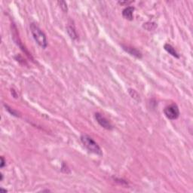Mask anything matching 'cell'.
<instances>
[{"label":"cell","instance_id":"cell-9","mask_svg":"<svg viewBox=\"0 0 193 193\" xmlns=\"http://www.w3.org/2000/svg\"><path fill=\"white\" fill-rule=\"evenodd\" d=\"M143 27L145 29H147L149 31H152L154 30L157 27V24L155 23H152V22H147V23H144Z\"/></svg>","mask_w":193,"mask_h":193},{"label":"cell","instance_id":"cell-6","mask_svg":"<svg viewBox=\"0 0 193 193\" xmlns=\"http://www.w3.org/2000/svg\"><path fill=\"white\" fill-rule=\"evenodd\" d=\"M134 7H127L122 12V16H123L124 18L127 19V20H132L134 19Z\"/></svg>","mask_w":193,"mask_h":193},{"label":"cell","instance_id":"cell-7","mask_svg":"<svg viewBox=\"0 0 193 193\" xmlns=\"http://www.w3.org/2000/svg\"><path fill=\"white\" fill-rule=\"evenodd\" d=\"M164 48H165L167 52H168V53L170 54L171 55H172L173 57H176V58H180L179 54L175 50V48H173L172 45H171L170 44H165V45H164Z\"/></svg>","mask_w":193,"mask_h":193},{"label":"cell","instance_id":"cell-1","mask_svg":"<svg viewBox=\"0 0 193 193\" xmlns=\"http://www.w3.org/2000/svg\"><path fill=\"white\" fill-rule=\"evenodd\" d=\"M30 27L32 35H33V37L34 40L36 42V43L41 48H46L47 45H48V42H47L46 36L44 33L43 31L36 24L33 23L30 24Z\"/></svg>","mask_w":193,"mask_h":193},{"label":"cell","instance_id":"cell-15","mask_svg":"<svg viewBox=\"0 0 193 193\" xmlns=\"http://www.w3.org/2000/svg\"><path fill=\"white\" fill-rule=\"evenodd\" d=\"M2 179H3V175L1 173V180H2Z\"/></svg>","mask_w":193,"mask_h":193},{"label":"cell","instance_id":"cell-11","mask_svg":"<svg viewBox=\"0 0 193 193\" xmlns=\"http://www.w3.org/2000/svg\"><path fill=\"white\" fill-rule=\"evenodd\" d=\"M57 3L60 5V7L61 8L62 10H63V12H67V11H68V8H67V2H64V1H58V2H57Z\"/></svg>","mask_w":193,"mask_h":193},{"label":"cell","instance_id":"cell-2","mask_svg":"<svg viewBox=\"0 0 193 193\" xmlns=\"http://www.w3.org/2000/svg\"><path fill=\"white\" fill-rule=\"evenodd\" d=\"M81 141H82V144L84 145V147L87 149L89 152L94 153L96 155H102L103 152L99 147V145L90 136H88L87 134H82L81 136Z\"/></svg>","mask_w":193,"mask_h":193},{"label":"cell","instance_id":"cell-13","mask_svg":"<svg viewBox=\"0 0 193 193\" xmlns=\"http://www.w3.org/2000/svg\"><path fill=\"white\" fill-rule=\"evenodd\" d=\"M133 2V1H130V2H128V1H125V2H118V4H120V5H130L131 3H132Z\"/></svg>","mask_w":193,"mask_h":193},{"label":"cell","instance_id":"cell-14","mask_svg":"<svg viewBox=\"0 0 193 193\" xmlns=\"http://www.w3.org/2000/svg\"><path fill=\"white\" fill-rule=\"evenodd\" d=\"M1 161H2V162H1V165H0V167H1V168H3L5 165V161L2 156L1 157Z\"/></svg>","mask_w":193,"mask_h":193},{"label":"cell","instance_id":"cell-10","mask_svg":"<svg viewBox=\"0 0 193 193\" xmlns=\"http://www.w3.org/2000/svg\"><path fill=\"white\" fill-rule=\"evenodd\" d=\"M129 94H130V95L131 96L132 98L135 99V100H140V96H139V94H137V92L135 90H133V89H129Z\"/></svg>","mask_w":193,"mask_h":193},{"label":"cell","instance_id":"cell-8","mask_svg":"<svg viewBox=\"0 0 193 193\" xmlns=\"http://www.w3.org/2000/svg\"><path fill=\"white\" fill-rule=\"evenodd\" d=\"M67 30L69 36H70L72 39L75 40L78 38V34H77L76 30H75V27L73 26H67Z\"/></svg>","mask_w":193,"mask_h":193},{"label":"cell","instance_id":"cell-3","mask_svg":"<svg viewBox=\"0 0 193 193\" xmlns=\"http://www.w3.org/2000/svg\"><path fill=\"white\" fill-rule=\"evenodd\" d=\"M164 113L169 119L175 120L180 116V110L176 103H171L165 107L164 110Z\"/></svg>","mask_w":193,"mask_h":193},{"label":"cell","instance_id":"cell-12","mask_svg":"<svg viewBox=\"0 0 193 193\" xmlns=\"http://www.w3.org/2000/svg\"><path fill=\"white\" fill-rule=\"evenodd\" d=\"M5 107H6V108H7V110H8V111H9V112H10V113L12 114V115H16V116H18V115H17V112H15V110H12V109H11V108H9V107H8V106H5Z\"/></svg>","mask_w":193,"mask_h":193},{"label":"cell","instance_id":"cell-4","mask_svg":"<svg viewBox=\"0 0 193 193\" xmlns=\"http://www.w3.org/2000/svg\"><path fill=\"white\" fill-rule=\"evenodd\" d=\"M94 118L96 119V121L97 122V123L100 125L101 127H103V128H105L107 130H112L113 129V126L110 123V122L107 119V118L102 115L99 112H96L94 115Z\"/></svg>","mask_w":193,"mask_h":193},{"label":"cell","instance_id":"cell-5","mask_svg":"<svg viewBox=\"0 0 193 193\" xmlns=\"http://www.w3.org/2000/svg\"><path fill=\"white\" fill-rule=\"evenodd\" d=\"M122 48L128 54H130L131 55L134 56V57H136V58H142V53L139 50H137L136 48H133V47L128 46V45H122Z\"/></svg>","mask_w":193,"mask_h":193}]
</instances>
